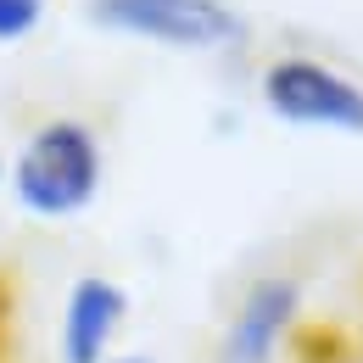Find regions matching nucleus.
I'll use <instances>...</instances> for the list:
<instances>
[{
	"label": "nucleus",
	"instance_id": "f257e3e1",
	"mask_svg": "<svg viewBox=\"0 0 363 363\" xmlns=\"http://www.w3.org/2000/svg\"><path fill=\"white\" fill-rule=\"evenodd\" d=\"M6 190L11 201L40 218V224H67L84 218L101 190H106V145L101 129L79 112H50L40 118L23 145L6 157Z\"/></svg>",
	"mask_w": 363,
	"mask_h": 363
},
{
	"label": "nucleus",
	"instance_id": "f03ea898",
	"mask_svg": "<svg viewBox=\"0 0 363 363\" xmlns=\"http://www.w3.org/2000/svg\"><path fill=\"white\" fill-rule=\"evenodd\" d=\"M84 23L179 56H235L252 45V17L235 0H84Z\"/></svg>",
	"mask_w": 363,
	"mask_h": 363
},
{
	"label": "nucleus",
	"instance_id": "7ed1b4c3",
	"mask_svg": "<svg viewBox=\"0 0 363 363\" xmlns=\"http://www.w3.org/2000/svg\"><path fill=\"white\" fill-rule=\"evenodd\" d=\"M257 106L279 129L363 140V79L318 50H279L257 67Z\"/></svg>",
	"mask_w": 363,
	"mask_h": 363
},
{
	"label": "nucleus",
	"instance_id": "20e7f679",
	"mask_svg": "<svg viewBox=\"0 0 363 363\" xmlns=\"http://www.w3.org/2000/svg\"><path fill=\"white\" fill-rule=\"evenodd\" d=\"M302 313H308V285L296 274H285V269L252 274L240 285V296L229 302L224 324H218L213 358H224V363H285L296 352Z\"/></svg>",
	"mask_w": 363,
	"mask_h": 363
},
{
	"label": "nucleus",
	"instance_id": "39448f33",
	"mask_svg": "<svg viewBox=\"0 0 363 363\" xmlns=\"http://www.w3.org/2000/svg\"><path fill=\"white\" fill-rule=\"evenodd\" d=\"M135 296L112 274H79L56 313V363H106L129 330Z\"/></svg>",
	"mask_w": 363,
	"mask_h": 363
},
{
	"label": "nucleus",
	"instance_id": "423d86ee",
	"mask_svg": "<svg viewBox=\"0 0 363 363\" xmlns=\"http://www.w3.org/2000/svg\"><path fill=\"white\" fill-rule=\"evenodd\" d=\"M50 0H0V45H23L40 34Z\"/></svg>",
	"mask_w": 363,
	"mask_h": 363
},
{
	"label": "nucleus",
	"instance_id": "0eeeda50",
	"mask_svg": "<svg viewBox=\"0 0 363 363\" xmlns=\"http://www.w3.org/2000/svg\"><path fill=\"white\" fill-rule=\"evenodd\" d=\"M106 363H157V358H151V352H112Z\"/></svg>",
	"mask_w": 363,
	"mask_h": 363
},
{
	"label": "nucleus",
	"instance_id": "6e6552de",
	"mask_svg": "<svg viewBox=\"0 0 363 363\" xmlns=\"http://www.w3.org/2000/svg\"><path fill=\"white\" fill-rule=\"evenodd\" d=\"M0 190H6V151H0Z\"/></svg>",
	"mask_w": 363,
	"mask_h": 363
},
{
	"label": "nucleus",
	"instance_id": "1a4fd4ad",
	"mask_svg": "<svg viewBox=\"0 0 363 363\" xmlns=\"http://www.w3.org/2000/svg\"><path fill=\"white\" fill-rule=\"evenodd\" d=\"M213 363H224V358H213ZM285 363H291V358H285Z\"/></svg>",
	"mask_w": 363,
	"mask_h": 363
}]
</instances>
